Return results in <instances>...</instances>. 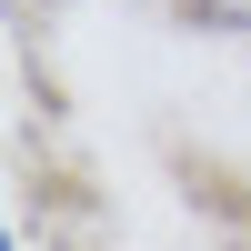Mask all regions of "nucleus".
<instances>
[{
	"label": "nucleus",
	"mask_w": 251,
	"mask_h": 251,
	"mask_svg": "<svg viewBox=\"0 0 251 251\" xmlns=\"http://www.w3.org/2000/svg\"><path fill=\"white\" fill-rule=\"evenodd\" d=\"M201 30H251V0H191Z\"/></svg>",
	"instance_id": "1"
}]
</instances>
